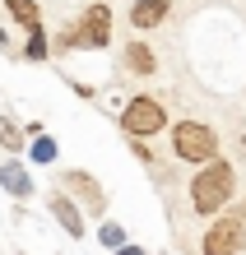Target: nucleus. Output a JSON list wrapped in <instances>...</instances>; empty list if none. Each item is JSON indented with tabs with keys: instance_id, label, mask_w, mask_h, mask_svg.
Segmentation results:
<instances>
[{
	"instance_id": "f257e3e1",
	"label": "nucleus",
	"mask_w": 246,
	"mask_h": 255,
	"mask_svg": "<svg viewBox=\"0 0 246 255\" xmlns=\"http://www.w3.org/2000/svg\"><path fill=\"white\" fill-rule=\"evenodd\" d=\"M237 195V172H233V162H223V158H209V162H200V172H195V181H191V209L195 214H223L228 200Z\"/></svg>"
},
{
	"instance_id": "f03ea898",
	"label": "nucleus",
	"mask_w": 246,
	"mask_h": 255,
	"mask_svg": "<svg viewBox=\"0 0 246 255\" xmlns=\"http://www.w3.org/2000/svg\"><path fill=\"white\" fill-rule=\"evenodd\" d=\"M172 148H177V158L181 162H209V158H219V134H214L205 121H177L172 126Z\"/></svg>"
},
{
	"instance_id": "7ed1b4c3",
	"label": "nucleus",
	"mask_w": 246,
	"mask_h": 255,
	"mask_svg": "<svg viewBox=\"0 0 246 255\" xmlns=\"http://www.w3.org/2000/svg\"><path fill=\"white\" fill-rule=\"evenodd\" d=\"M121 130L130 134V139H149V134H158L167 126V112H163V102H153V98H130L126 107H121Z\"/></svg>"
},
{
	"instance_id": "20e7f679",
	"label": "nucleus",
	"mask_w": 246,
	"mask_h": 255,
	"mask_svg": "<svg viewBox=\"0 0 246 255\" xmlns=\"http://www.w3.org/2000/svg\"><path fill=\"white\" fill-rule=\"evenodd\" d=\"M246 246V214H223L209 223L205 242H200V251L205 255H237Z\"/></svg>"
},
{
	"instance_id": "39448f33",
	"label": "nucleus",
	"mask_w": 246,
	"mask_h": 255,
	"mask_svg": "<svg viewBox=\"0 0 246 255\" xmlns=\"http://www.w3.org/2000/svg\"><path fill=\"white\" fill-rule=\"evenodd\" d=\"M65 190H74V195H79L74 204H79L84 214H93V218H102V214H107V190H102V181H98L93 172L70 167V172H65Z\"/></svg>"
},
{
	"instance_id": "423d86ee",
	"label": "nucleus",
	"mask_w": 246,
	"mask_h": 255,
	"mask_svg": "<svg viewBox=\"0 0 246 255\" xmlns=\"http://www.w3.org/2000/svg\"><path fill=\"white\" fill-rule=\"evenodd\" d=\"M47 209H51V218L60 223V232H65V237H74V242H79V237L88 232V228H84V209L74 204V195H65V190H56L51 200H47Z\"/></svg>"
},
{
	"instance_id": "0eeeda50",
	"label": "nucleus",
	"mask_w": 246,
	"mask_h": 255,
	"mask_svg": "<svg viewBox=\"0 0 246 255\" xmlns=\"http://www.w3.org/2000/svg\"><path fill=\"white\" fill-rule=\"evenodd\" d=\"M0 186H5V195H14V200H33V195H37L33 176H28V167H23V153H9L5 158V167H0Z\"/></svg>"
},
{
	"instance_id": "6e6552de",
	"label": "nucleus",
	"mask_w": 246,
	"mask_h": 255,
	"mask_svg": "<svg viewBox=\"0 0 246 255\" xmlns=\"http://www.w3.org/2000/svg\"><path fill=\"white\" fill-rule=\"evenodd\" d=\"M84 42L88 47H112V9L107 5H88V14H84Z\"/></svg>"
},
{
	"instance_id": "1a4fd4ad",
	"label": "nucleus",
	"mask_w": 246,
	"mask_h": 255,
	"mask_svg": "<svg viewBox=\"0 0 246 255\" xmlns=\"http://www.w3.org/2000/svg\"><path fill=\"white\" fill-rule=\"evenodd\" d=\"M163 19H167V0H135L130 5V23L140 28V33L144 28H158Z\"/></svg>"
},
{
	"instance_id": "9d476101",
	"label": "nucleus",
	"mask_w": 246,
	"mask_h": 255,
	"mask_svg": "<svg viewBox=\"0 0 246 255\" xmlns=\"http://www.w3.org/2000/svg\"><path fill=\"white\" fill-rule=\"evenodd\" d=\"M126 70L130 74H144V79L158 70V56H153L149 42H126Z\"/></svg>"
},
{
	"instance_id": "9b49d317",
	"label": "nucleus",
	"mask_w": 246,
	"mask_h": 255,
	"mask_svg": "<svg viewBox=\"0 0 246 255\" xmlns=\"http://www.w3.org/2000/svg\"><path fill=\"white\" fill-rule=\"evenodd\" d=\"M23 153H28V162H37V167H51L60 148H56V139H51V134L42 130V134H28V144H23Z\"/></svg>"
},
{
	"instance_id": "f8f14e48",
	"label": "nucleus",
	"mask_w": 246,
	"mask_h": 255,
	"mask_svg": "<svg viewBox=\"0 0 246 255\" xmlns=\"http://www.w3.org/2000/svg\"><path fill=\"white\" fill-rule=\"evenodd\" d=\"M47 56H51V37H47V28H28V42H23V61H47Z\"/></svg>"
},
{
	"instance_id": "ddd939ff",
	"label": "nucleus",
	"mask_w": 246,
	"mask_h": 255,
	"mask_svg": "<svg viewBox=\"0 0 246 255\" xmlns=\"http://www.w3.org/2000/svg\"><path fill=\"white\" fill-rule=\"evenodd\" d=\"M0 144H5V153H23V144H28L23 126L9 121V116H0Z\"/></svg>"
},
{
	"instance_id": "4468645a",
	"label": "nucleus",
	"mask_w": 246,
	"mask_h": 255,
	"mask_svg": "<svg viewBox=\"0 0 246 255\" xmlns=\"http://www.w3.org/2000/svg\"><path fill=\"white\" fill-rule=\"evenodd\" d=\"M5 9H9V19H14V23H23V28H37V23H42L37 0H5Z\"/></svg>"
},
{
	"instance_id": "2eb2a0df",
	"label": "nucleus",
	"mask_w": 246,
	"mask_h": 255,
	"mask_svg": "<svg viewBox=\"0 0 246 255\" xmlns=\"http://www.w3.org/2000/svg\"><path fill=\"white\" fill-rule=\"evenodd\" d=\"M74 47H84V28H79V23H70L65 33L51 42V51H74Z\"/></svg>"
},
{
	"instance_id": "dca6fc26",
	"label": "nucleus",
	"mask_w": 246,
	"mask_h": 255,
	"mask_svg": "<svg viewBox=\"0 0 246 255\" xmlns=\"http://www.w3.org/2000/svg\"><path fill=\"white\" fill-rule=\"evenodd\" d=\"M98 242H102L107 251H116L121 242H126V228H121V223H112V218H107L102 228H98Z\"/></svg>"
},
{
	"instance_id": "f3484780",
	"label": "nucleus",
	"mask_w": 246,
	"mask_h": 255,
	"mask_svg": "<svg viewBox=\"0 0 246 255\" xmlns=\"http://www.w3.org/2000/svg\"><path fill=\"white\" fill-rule=\"evenodd\" d=\"M130 153H135V158H140V162H153V148H149L144 139H130Z\"/></svg>"
},
{
	"instance_id": "a211bd4d",
	"label": "nucleus",
	"mask_w": 246,
	"mask_h": 255,
	"mask_svg": "<svg viewBox=\"0 0 246 255\" xmlns=\"http://www.w3.org/2000/svg\"><path fill=\"white\" fill-rule=\"evenodd\" d=\"M112 255H144V251H140V246H126V242H121V246H116Z\"/></svg>"
},
{
	"instance_id": "6ab92c4d",
	"label": "nucleus",
	"mask_w": 246,
	"mask_h": 255,
	"mask_svg": "<svg viewBox=\"0 0 246 255\" xmlns=\"http://www.w3.org/2000/svg\"><path fill=\"white\" fill-rule=\"evenodd\" d=\"M242 148H246V139H242Z\"/></svg>"
}]
</instances>
